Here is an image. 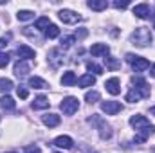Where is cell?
I'll return each mask as SVG.
<instances>
[{"mask_svg": "<svg viewBox=\"0 0 155 153\" xmlns=\"http://www.w3.org/2000/svg\"><path fill=\"white\" fill-rule=\"evenodd\" d=\"M130 41L137 47H148L152 43V33L146 27H137L132 34H130Z\"/></svg>", "mask_w": 155, "mask_h": 153, "instance_id": "obj_1", "label": "cell"}, {"mask_svg": "<svg viewBox=\"0 0 155 153\" xmlns=\"http://www.w3.org/2000/svg\"><path fill=\"white\" fill-rule=\"evenodd\" d=\"M60 110L65 115H74L79 110V101H78L76 97H72V96L63 97V101L60 103Z\"/></svg>", "mask_w": 155, "mask_h": 153, "instance_id": "obj_2", "label": "cell"}, {"mask_svg": "<svg viewBox=\"0 0 155 153\" xmlns=\"http://www.w3.org/2000/svg\"><path fill=\"white\" fill-rule=\"evenodd\" d=\"M88 122H94V124H97V130H99V137L101 139H110L112 137V128H110V124H107L101 117H97V115H92L90 119H88Z\"/></svg>", "mask_w": 155, "mask_h": 153, "instance_id": "obj_3", "label": "cell"}, {"mask_svg": "<svg viewBox=\"0 0 155 153\" xmlns=\"http://www.w3.org/2000/svg\"><path fill=\"white\" fill-rule=\"evenodd\" d=\"M63 61H65V56L61 54L60 49H51V50H49V54H47V63H49L52 69H60V67L63 65Z\"/></svg>", "mask_w": 155, "mask_h": 153, "instance_id": "obj_4", "label": "cell"}, {"mask_svg": "<svg viewBox=\"0 0 155 153\" xmlns=\"http://www.w3.org/2000/svg\"><path fill=\"white\" fill-rule=\"evenodd\" d=\"M132 88L141 96V99H144V97H150V86H148V83L143 79V77H134L132 79Z\"/></svg>", "mask_w": 155, "mask_h": 153, "instance_id": "obj_5", "label": "cell"}, {"mask_svg": "<svg viewBox=\"0 0 155 153\" xmlns=\"http://www.w3.org/2000/svg\"><path fill=\"white\" fill-rule=\"evenodd\" d=\"M58 16H60V20L63 24H78L81 20V15H78L76 11H72V9H61L58 13Z\"/></svg>", "mask_w": 155, "mask_h": 153, "instance_id": "obj_6", "label": "cell"}, {"mask_svg": "<svg viewBox=\"0 0 155 153\" xmlns=\"http://www.w3.org/2000/svg\"><path fill=\"white\" fill-rule=\"evenodd\" d=\"M101 110L107 115H116L117 112L123 110V106H121L119 101H103V103H101Z\"/></svg>", "mask_w": 155, "mask_h": 153, "instance_id": "obj_7", "label": "cell"}, {"mask_svg": "<svg viewBox=\"0 0 155 153\" xmlns=\"http://www.w3.org/2000/svg\"><path fill=\"white\" fill-rule=\"evenodd\" d=\"M153 133H155V126L150 124V126H146V128H143V130L137 132V135L134 137V142H135V144H141V142H144L148 137H152Z\"/></svg>", "mask_w": 155, "mask_h": 153, "instance_id": "obj_8", "label": "cell"}, {"mask_svg": "<svg viewBox=\"0 0 155 153\" xmlns=\"http://www.w3.org/2000/svg\"><path fill=\"white\" fill-rule=\"evenodd\" d=\"M130 124L135 128V132H139V130H143V128L150 126V121H148L144 115L135 114V115H132V117H130Z\"/></svg>", "mask_w": 155, "mask_h": 153, "instance_id": "obj_9", "label": "cell"}, {"mask_svg": "<svg viewBox=\"0 0 155 153\" xmlns=\"http://www.w3.org/2000/svg\"><path fill=\"white\" fill-rule=\"evenodd\" d=\"M134 15H135L137 18H141V20H146V18L152 16V7H150L148 4H137V5L134 7Z\"/></svg>", "mask_w": 155, "mask_h": 153, "instance_id": "obj_10", "label": "cell"}, {"mask_svg": "<svg viewBox=\"0 0 155 153\" xmlns=\"http://www.w3.org/2000/svg\"><path fill=\"white\" fill-rule=\"evenodd\" d=\"M29 70H31V65H29V61H25V60H18V61L15 63V69H13L15 76H18V77L27 76Z\"/></svg>", "mask_w": 155, "mask_h": 153, "instance_id": "obj_11", "label": "cell"}, {"mask_svg": "<svg viewBox=\"0 0 155 153\" xmlns=\"http://www.w3.org/2000/svg\"><path fill=\"white\" fill-rule=\"evenodd\" d=\"M52 144L56 146V148H63V150H71L72 146H74V141L69 137V135H60V137H56L54 141H52Z\"/></svg>", "mask_w": 155, "mask_h": 153, "instance_id": "obj_12", "label": "cell"}, {"mask_svg": "<svg viewBox=\"0 0 155 153\" xmlns=\"http://www.w3.org/2000/svg\"><path fill=\"white\" fill-rule=\"evenodd\" d=\"M108 52H110V47H108L107 43H94V45L90 47V54L96 56V58H99V56H108Z\"/></svg>", "mask_w": 155, "mask_h": 153, "instance_id": "obj_13", "label": "cell"}, {"mask_svg": "<svg viewBox=\"0 0 155 153\" xmlns=\"http://www.w3.org/2000/svg\"><path fill=\"white\" fill-rule=\"evenodd\" d=\"M105 88H107V92H108V94L117 96V94L121 92V83H119V79H117V77H110V79H107Z\"/></svg>", "mask_w": 155, "mask_h": 153, "instance_id": "obj_14", "label": "cell"}, {"mask_svg": "<svg viewBox=\"0 0 155 153\" xmlns=\"http://www.w3.org/2000/svg\"><path fill=\"white\" fill-rule=\"evenodd\" d=\"M16 52H18L20 60H25V61H29V60H33V58L36 56L35 49H31V47H27V45H20V47L16 49Z\"/></svg>", "mask_w": 155, "mask_h": 153, "instance_id": "obj_15", "label": "cell"}, {"mask_svg": "<svg viewBox=\"0 0 155 153\" xmlns=\"http://www.w3.org/2000/svg\"><path fill=\"white\" fill-rule=\"evenodd\" d=\"M148 67H150V61H148L146 58H141V56H137V58L134 60V63H132L134 72H144Z\"/></svg>", "mask_w": 155, "mask_h": 153, "instance_id": "obj_16", "label": "cell"}, {"mask_svg": "<svg viewBox=\"0 0 155 153\" xmlns=\"http://www.w3.org/2000/svg\"><path fill=\"white\" fill-rule=\"evenodd\" d=\"M94 85H96V76H92V74H83L81 77H78V86H81V88H88Z\"/></svg>", "mask_w": 155, "mask_h": 153, "instance_id": "obj_17", "label": "cell"}, {"mask_svg": "<svg viewBox=\"0 0 155 153\" xmlns=\"http://www.w3.org/2000/svg\"><path fill=\"white\" fill-rule=\"evenodd\" d=\"M60 81H61L63 86H72V85L78 83V77H76V74H74L72 70H67V72H63V76H61Z\"/></svg>", "mask_w": 155, "mask_h": 153, "instance_id": "obj_18", "label": "cell"}, {"mask_svg": "<svg viewBox=\"0 0 155 153\" xmlns=\"http://www.w3.org/2000/svg\"><path fill=\"white\" fill-rule=\"evenodd\" d=\"M41 122H43L45 126H49V128H54V126H58V124H60V115L45 114L43 117H41Z\"/></svg>", "mask_w": 155, "mask_h": 153, "instance_id": "obj_19", "label": "cell"}, {"mask_svg": "<svg viewBox=\"0 0 155 153\" xmlns=\"http://www.w3.org/2000/svg\"><path fill=\"white\" fill-rule=\"evenodd\" d=\"M0 106L5 110V112H11V110H15V99L11 97V96H7V94H4L2 96V99H0Z\"/></svg>", "mask_w": 155, "mask_h": 153, "instance_id": "obj_20", "label": "cell"}, {"mask_svg": "<svg viewBox=\"0 0 155 153\" xmlns=\"http://www.w3.org/2000/svg\"><path fill=\"white\" fill-rule=\"evenodd\" d=\"M29 86L38 88V90H43V88H49V83H47L45 79L38 77V76H33V77H29Z\"/></svg>", "mask_w": 155, "mask_h": 153, "instance_id": "obj_21", "label": "cell"}, {"mask_svg": "<svg viewBox=\"0 0 155 153\" xmlns=\"http://www.w3.org/2000/svg\"><path fill=\"white\" fill-rule=\"evenodd\" d=\"M31 106H33V110H45V108H49V99L45 96H38Z\"/></svg>", "mask_w": 155, "mask_h": 153, "instance_id": "obj_22", "label": "cell"}, {"mask_svg": "<svg viewBox=\"0 0 155 153\" xmlns=\"http://www.w3.org/2000/svg\"><path fill=\"white\" fill-rule=\"evenodd\" d=\"M87 5H88L92 11H103V9L108 7V2H107V0H88Z\"/></svg>", "mask_w": 155, "mask_h": 153, "instance_id": "obj_23", "label": "cell"}, {"mask_svg": "<svg viewBox=\"0 0 155 153\" xmlns=\"http://www.w3.org/2000/svg\"><path fill=\"white\" fill-rule=\"evenodd\" d=\"M16 18H18L20 22H27V20H33V18H35V13L29 11V9H20V11L16 13Z\"/></svg>", "mask_w": 155, "mask_h": 153, "instance_id": "obj_24", "label": "cell"}, {"mask_svg": "<svg viewBox=\"0 0 155 153\" xmlns=\"http://www.w3.org/2000/svg\"><path fill=\"white\" fill-rule=\"evenodd\" d=\"M13 86H15V85H13L11 79H7V77H0V92H2V94H7Z\"/></svg>", "mask_w": 155, "mask_h": 153, "instance_id": "obj_25", "label": "cell"}, {"mask_svg": "<svg viewBox=\"0 0 155 153\" xmlns=\"http://www.w3.org/2000/svg\"><path fill=\"white\" fill-rule=\"evenodd\" d=\"M99 97H101V96H99V92H97V90H90V92H87V94H85V101H87V103H90V105H92V103H97V101H99Z\"/></svg>", "mask_w": 155, "mask_h": 153, "instance_id": "obj_26", "label": "cell"}, {"mask_svg": "<svg viewBox=\"0 0 155 153\" xmlns=\"http://www.w3.org/2000/svg\"><path fill=\"white\" fill-rule=\"evenodd\" d=\"M45 36L47 38H58L60 36V29H58V25H54V24H51L49 27H47V31H45Z\"/></svg>", "mask_w": 155, "mask_h": 153, "instance_id": "obj_27", "label": "cell"}, {"mask_svg": "<svg viewBox=\"0 0 155 153\" xmlns=\"http://www.w3.org/2000/svg\"><path fill=\"white\" fill-rule=\"evenodd\" d=\"M87 70H88V72H94V76L103 74V67L97 65V63H94V61H88V63H87Z\"/></svg>", "mask_w": 155, "mask_h": 153, "instance_id": "obj_28", "label": "cell"}, {"mask_svg": "<svg viewBox=\"0 0 155 153\" xmlns=\"http://www.w3.org/2000/svg\"><path fill=\"white\" fill-rule=\"evenodd\" d=\"M51 25V22H49V18L47 16H41V18H38L36 20V29H40V31H47V27Z\"/></svg>", "mask_w": 155, "mask_h": 153, "instance_id": "obj_29", "label": "cell"}, {"mask_svg": "<svg viewBox=\"0 0 155 153\" xmlns=\"http://www.w3.org/2000/svg\"><path fill=\"white\" fill-rule=\"evenodd\" d=\"M74 40H76V36H63L61 41H60V47H61V49H69V47L74 43Z\"/></svg>", "mask_w": 155, "mask_h": 153, "instance_id": "obj_30", "label": "cell"}, {"mask_svg": "<svg viewBox=\"0 0 155 153\" xmlns=\"http://www.w3.org/2000/svg\"><path fill=\"white\" fill-rule=\"evenodd\" d=\"M139 99H141V96H139V94H137L134 88H132V90L126 94V101H128V103H137Z\"/></svg>", "mask_w": 155, "mask_h": 153, "instance_id": "obj_31", "label": "cell"}, {"mask_svg": "<svg viewBox=\"0 0 155 153\" xmlns=\"http://www.w3.org/2000/svg\"><path fill=\"white\" fill-rule=\"evenodd\" d=\"M9 58H11V56H9L7 52H0V69H4V67L9 63Z\"/></svg>", "mask_w": 155, "mask_h": 153, "instance_id": "obj_32", "label": "cell"}, {"mask_svg": "<svg viewBox=\"0 0 155 153\" xmlns=\"http://www.w3.org/2000/svg\"><path fill=\"white\" fill-rule=\"evenodd\" d=\"M16 94H18V97H20V99H27L29 90H27V88H24V86H18V88H16Z\"/></svg>", "mask_w": 155, "mask_h": 153, "instance_id": "obj_33", "label": "cell"}, {"mask_svg": "<svg viewBox=\"0 0 155 153\" xmlns=\"http://www.w3.org/2000/svg\"><path fill=\"white\" fill-rule=\"evenodd\" d=\"M128 5H130L128 0H123V2L121 0H114V7H117V9H126Z\"/></svg>", "mask_w": 155, "mask_h": 153, "instance_id": "obj_34", "label": "cell"}, {"mask_svg": "<svg viewBox=\"0 0 155 153\" xmlns=\"http://www.w3.org/2000/svg\"><path fill=\"white\" fill-rule=\"evenodd\" d=\"M105 61H107V67H108V69H117V65H119L116 60H114V58H110V56H108V58H105Z\"/></svg>", "mask_w": 155, "mask_h": 153, "instance_id": "obj_35", "label": "cell"}, {"mask_svg": "<svg viewBox=\"0 0 155 153\" xmlns=\"http://www.w3.org/2000/svg\"><path fill=\"white\" fill-rule=\"evenodd\" d=\"M24 153H41V150H40L38 146H35V144H31V146H27V148L24 150Z\"/></svg>", "mask_w": 155, "mask_h": 153, "instance_id": "obj_36", "label": "cell"}, {"mask_svg": "<svg viewBox=\"0 0 155 153\" xmlns=\"http://www.w3.org/2000/svg\"><path fill=\"white\" fill-rule=\"evenodd\" d=\"M124 58H126V61H128V63H134V60H135L137 56H135V54H132V52H128Z\"/></svg>", "mask_w": 155, "mask_h": 153, "instance_id": "obj_37", "label": "cell"}, {"mask_svg": "<svg viewBox=\"0 0 155 153\" xmlns=\"http://www.w3.org/2000/svg\"><path fill=\"white\" fill-rule=\"evenodd\" d=\"M150 76H152V77H155V63L152 65V67H150Z\"/></svg>", "mask_w": 155, "mask_h": 153, "instance_id": "obj_38", "label": "cell"}, {"mask_svg": "<svg viewBox=\"0 0 155 153\" xmlns=\"http://www.w3.org/2000/svg\"><path fill=\"white\" fill-rule=\"evenodd\" d=\"M5 45H7V43H5V38H2V40H0V49H4Z\"/></svg>", "mask_w": 155, "mask_h": 153, "instance_id": "obj_39", "label": "cell"}, {"mask_svg": "<svg viewBox=\"0 0 155 153\" xmlns=\"http://www.w3.org/2000/svg\"><path fill=\"white\" fill-rule=\"evenodd\" d=\"M78 36H87V31H85V29H81V31H79V34H78Z\"/></svg>", "mask_w": 155, "mask_h": 153, "instance_id": "obj_40", "label": "cell"}, {"mask_svg": "<svg viewBox=\"0 0 155 153\" xmlns=\"http://www.w3.org/2000/svg\"><path fill=\"white\" fill-rule=\"evenodd\" d=\"M150 114H152V115H155V106H152V108H150Z\"/></svg>", "mask_w": 155, "mask_h": 153, "instance_id": "obj_41", "label": "cell"}, {"mask_svg": "<svg viewBox=\"0 0 155 153\" xmlns=\"http://www.w3.org/2000/svg\"><path fill=\"white\" fill-rule=\"evenodd\" d=\"M5 153H15V151H5Z\"/></svg>", "mask_w": 155, "mask_h": 153, "instance_id": "obj_42", "label": "cell"}, {"mask_svg": "<svg viewBox=\"0 0 155 153\" xmlns=\"http://www.w3.org/2000/svg\"><path fill=\"white\" fill-rule=\"evenodd\" d=\"M153 29H155V22H153Z\"/></svg>", "mask_w": 155, "mask_h": 153, "instance_id": "obj_43", "label": "cell"}, {"mask_svg": "<svg viewBox=\"0 0 155 153\" xmlns=\"http://www.w3.org/2000/svg\"><path fill=\"white\" fill-rule=\"evenodd\" d=\"M54 153H60V151H54Z\"/></svg>", "mask_w": 155, "mask_h": 153, "instance_id": "obj_44", "label": "cell"}]
</instances>
